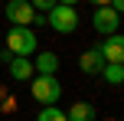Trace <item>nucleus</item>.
Wrapping results in <instances>:
<instances>
[{"mask_svg":"<svg viewBox=\"0 0 124 121\" xmlns=\"http://www.w3.org/2000/svg\"><path fill=\"white\" fill-rule=\"evenodd\" d=\"M36 46H39V39L30 26H10L7 30V52L10 56H33Z\"/></svg>","mask_w":124,"mask_h":121,"instance_id":"1","label":"nucleus"},{"mask_svg":"<svg viewBox=\"0 0 124 121\" xmlns=\"http://www.w3.org/2000/svg\"><path fill=\"white\" fill-rule=\"evenodd\" d=\"M30 92L39 105H56L62 98V85L56 75H33L30 79Z\"/></svg>","mask_w":124,"mask_h":121,"instance_id":"2","label":"nucleus"},{"mask_svg":"<svg viewBox=\"0 0 124 121\" xmlns=\"http://www.w3.org/2000/svg\"><path fill=\"white\" fill-rule=\"evenodd\" d=\"M46 23L56 33H72L78 30V10L69 3H52V10H46Z\"/></svg>","mask_w":124,"mask_h":121,"instance_id":"3","label":"nucleus"},{"mask_svg":"<svg viewBox=\"0 0 124 121\" xmlns=\"http://www.w3.org/2000/svg\"><path fill=\"white\" fill-rule=\"evenodd\" d=\"M3 16L10 20L13 26H33V20H36V10H33V3H30V0H7Z\"/></svg>","mask_w":124,"mask_h":121,"instance_id":"4","label":"nucleus"},{"mask_svg":"<svg viewBox=\"0 0 124 121\" xmlns=\"http://www.w3.org/2000/svg\"><path fill=\"white\" fill-rule=\"evenodd\" d=\"M92 26H95V33H101V36L118 33V26H121V13L111 10V7H95V13H92Z\"/></svg>","mask_w":124,"mask_h":121,"instance_id":"5","label":"nucleus"},{"mask_svg":"<svg viewBox=\"0 0 124 121\" xmlns=\"http://www.w3.org/2000/svg\"><path fill=\"white\" fill-rule=\"evenodd\" d=\"M98 52L105 56V62H124V36L121 33H108L98 43Z\"/></svg>","mask_w":124,"mask_h":121,"instance_id":"6","label":"nucleus"},{"mask_svg":"<svg viewBox=\"0 0 124 121\" xmlns=\"http://www.w3.org/2000/svg\"><path fill=\"white\" fill-rule=\"evenodd\" d=\"M7 69H10V79H13V82H26V79L36 75L30 56H7Z\"/></svg>","mask_w":124,"mask_h":121,"instance_id":"7","label":"nucleus"},{"mask_svg":"<svg viewBox=\"0 0 124 121\" xmlns=\"http://www.w3.org/2000/svg\"><path fill=\"white\" fill-rule=\"evenodd\" d=\"M78 65H82V72H88V75H101V69H105V56L98 52V46H88V49L78 56Z\"/></svg>","mask_w":124,"mask_h":121,"instance_id":"8","label":"nucleus"},{"mask_svg":"<svg viewBox=\"0 0 124 121\" xmlns=\"http://www.w3.org/2000/svg\"><path fill=\"white\" fill-rule=\"evenodd\" d=\"M33 69H36V75H56V69H59V56H56V52H36Z\"/></svg>","mask_w":124,"mask_h":121,"instance_id":"9","label":"nucleus"},{"mask_svg":"<svg viewBox=\"0 0 124 121\" xmlns=\"http://www.w3.org/2000/svg\"><path fill=\"white\" fill-rule=\"evenodd\" d=\"M69 121H95V105L92 102H75L72 108L65 111Z\"/></svg>","mask_w":124,"mask_h":121,"instance_id":"10","label":"nucleus"},{"mask_svg":"<svg viewBox=\"0 0 124 121\" xmlns=\"http://www.w3.org/2000/svg\"><path fill=\"white\" fill-rule=\"evenodd\" d=\"M101 75H105L108 85H121V82H124V62H105Z\"/></svg>","mask_w":124,"mask_h":121,"instance_id":"11","label":"nucleus"},{"mask_svg":"<svg viewBox=\"0 0 124 121\" xmlns=\"http://www.w3.org/2000/svg\"><path fill=\"white\" fill-rule=\"evenodd\" d=\"M36 121H69V118H65L62 108H56V105H43V111L36 115Z\"/></svg>","mask_w":124,"mask_h":121,"instance_id":"12","label":"nucleus"},{"mask_svg":"<svg viewBox=\"0 0 124 121\" xmlns=\"http://www.w3.org/2000/svg\"><path fill=\"white\" fill-rule=\"evenodd\" d=\"M0 111H3V115H13V111H16V98L3 95V105H0Z\"/></svg>","mask_w":124,"mask_h":121,"instance_id":"13","label":"nucleus"},{"mask_svg":"<svg viewBox=\"0 0 124 121\" xmlns=\"http://www.w3.org/2000/svg\"><path fill=\"white\" fill-rule=\"evenodd\" d=\"M30 3H33V10H52L56 0H30Z\"/></svg>","mask_w":124,"mask_h":121,"instance_id":"14","label":"nucleus"},{"mask_svg":"<svg viewBox=\"0 0 124 121\" xmlns=\"http://www.w3.org/2000/svg\"><path fill=\"white\" fill-rule=\"evenodd\" d=\"M88 3H95V7H108L111 0H88Z\"/></svg>","mask_w":124,"mask_h":121,"instance_id":"15","label":"nucleus"},{"mask_svg":"<svg viewBox=\"0 0 124 121\" xmlns=\"http://www.w3.org/2000/svg\"><path fill=\"white\" fill-rule=\"evenodd\" d=\"M56 3H69V7H75V3H78V0H56Z\"/></svg>","mask_w":124,"mask_h":121,"instance_id":"16","label":"nucleus"},{"mask_svg":"<svg viewBox=\"0 0 124 121\" xmlns=\"http://www.w3.org/2000/svg\"><path fill=\"white\" fill-rule=\"evenodd\" d=\"M0 59H7V52H0Z\"/></svg>","mask_w":124,"mask_h":121,"instance_id":"17","label":"nucleus"}]
</instances>
